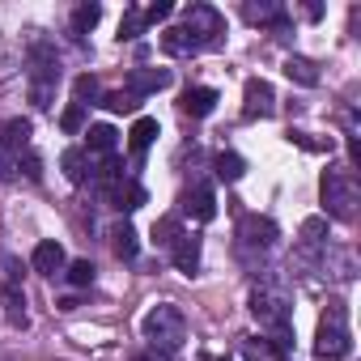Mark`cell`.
Masks as SVG:
<instances>
[{"label": "cell", "instance_id": "4fadbf2b", "mask_svg": "<svg viewBox=\"0 0 361 361\" xmlns=\"http://www.w3.org/2000/svg\"><path fill=\"white\" fill-rule=\"evenodd\" d=\"M0 306H5V319H9L13 327H26V323H30V314H26V293H22L18 285H5V293H0Z\"/></svg>", "mask_w": 361, "mask_h": 361}, {"label": "cell", "instance_id": "7a4b0ae2", "mask_svg": "<svg viewBox=\"0 0 361 361\" xmlns=\"http://www.w3.org/2000/svg\"><path fill=\"white\" fill-rule=\"evenodd\" d=\"M140 336L149 340V348H157V353H174L178 344L188 340V319H183V310H178V306L157 302V306L140 319Z\"/></svg>", "mask_w": 361, "mask_h": 361}, {"label": "cell", "instance_id": "f1b7e54d", "mask_svg": "<svg viewBox=\"0 0 361 361\" xmlns=\"http://www.w3.org/2000/svg\"><path fill=\"white\" fill-rule=\"evenodd\" d=\"M68 281H73L77 289L94 285V264H90V259H73V264H68Z\"/></svg>", "mask_w": 361, "mask_h": 361}, {"label": "cell", "instance_id": "83f0119b", "mask_svg": "<svg viewBox=\"0 0 361 361\" xmlns=\"http://www.w3.org/2000/svg\"><path fill=\"white\" fill-rule=\"evenodd\" d=\"M60 128H64L68 136H77V132L85 128V106H77V102H68V106H64V115H60Z\"/></svg>", "mask_w": 361, "mask_h": 361}, {"label": "cell", "instance_id": "ac0fdd59", "mask_svg": "<svg viewBox=\"0 0 361 361\" xmlns=\"http://www.w3.org/2000/svg\"><path fill=\"white\" fill-rule=\"evenodd\" d=\"M157 119H149V115H140L136 123H132V132H128V145H132V153H145L153 140H157Z\"/></svg>", "mask_w": 361, "mask_h": 361}, {"label": "cell", "instance_id": "ffe728a7", "mask_svg": "<svg viewBox=\"0 0 361 361\" xmlns=\"http://www.w3.org/2000/svg\"><path fill=\"white\" fill-rule=\"evenodd\" d=\"M285 77L298 81V85H306V90L319 85V68H314L310 60H302V56H289V60H285Z\"/></svg>", "mask_w": 361, "mask_h": 361}, {"label": "cell", "instance_id": "d4e9b609", "mask_svg": "<svg viewBox=\"0 0 361 361\" xmlns=\"http://www.w3.org/2000/svg\"><path fill=\"white\" fill-rule=\"evenodd\" d=\"M94 98H98V81H94L90 73L77 77V81H73V102H77V106H90Z\"/></svg>", "mask_w": 361, "mask_h": 361}, {"label": "cell", "instance_id": "7402d4cb", "mask_svg": "<svg viewBox=\"0 0 361 361\" xmlns=\"http://www.w3.org/2000/svg\"><path fill=\"white\" fill-rule=\"evenodd\" d=\"M98 18H102V5H77V9H73V35H77V39L90 35V30L98 26Z\"/></svg>", "mask_w": 361, "mask_h": 361}, {"label": "cell", "instance_id": "484cf974", "mask_svg": "<svg viewBox=\"0 0 361 361\" xmlns=\"http://www.w3.org/2000/svg\"><path fill=\"white\" fill-rule=\"evenodd\" d=\"M5 145H9L13 153L26 149V145H30V123H26V119H13V123L5 128Z\"/></svg>", "mask_w": 361, "mask_h": 361}, {"label": "cell", "instance_id": "9c48e42d", "mask_svg": "<svg viewBox=\"0 0 361 361\" xmlns=\"http://www.w3.org/2000/svg\"><path fill=\"white\" fill-rule=\"evenodd\" d=\"M166 85H170V68H132L128 73V94L132 98H149Z\"/></svg>", "mask_w": 361, "mask_h": 361}, {"label": "cell", "instance_id": "30bf717a", "mask_svg": "<svg viewBox=\"0 0 361 361\" xmlns=\"http://www.w3.org/2000/svg\"><path fill=\"white\" fill-rule=\"evenodd\" d=\"M217 102H221V94L213 90V85H192V90H183V115H192V119H204V115H213L217 111Z\"/></svg>", "mask_w": 361, "mask_h": 361}, {"label": "cell", "instance_id": "f546056e", "mask_svg": "<svg viewBox=\"0 0 361 361\" xmlns=\"http://www.w3.org/2000/svg\"><path fill=\"white\" fill-rule=\"evenodd\" d=\"M323 234H327V221L323 217H306V226H302L306 247H323Z\"/></svg>", "mask_w": 361, "mask_h": 361}, {"label": "cell", "instance_id": "9a60e30c", "mask_svg": "<svg viewBox=\"0 0 361 361\" xmlns=\"http://www.w3.org/2000/svg\"><path fill=\"white\" fill-rule=\"evenodd\" d=\"M161 51H166V56H200V47L192 43V35H188L183 26H170V30L161 35Z\"/></svg>", "mask_w": 361, "mask_h": 361}, {"label": "cell", "instance_id": "44dd1931", "mask_svg": "<svg viewBox=\"0 0 361 361\" xmlns=\"http://www.w3.org/2000/svg\"><path fill=\"white\" fill-rule=\"evenodd\" d=\"M243 18H247L251 26H276V22L285 18V9H281V5H255V0H251V5L243 9Z\"/></svg>", "mask_w": 361, "mask_h": 361}, {"label": "cell", "instance_id": "d6a6232c", "mask_svg": "<svg viewBox=\"0 0 361 361\" xmlns=\"http://www.w3.org/2000/svg\"><path fill=\"white\" fill-rule=\"evenodd\" d=\"M204 361H213V357H204Z\"/></svg>", "mask_w": 361, "mask_h": 361}, {"label": "cell", "instance_id": "cb8c5ba5", "mask_svg": "<svg viewBox=\"0 0 361 361\" xmlns=\"http://www.w3.org/2000/svg\"><path fill=\"white\" fill-rule=\"evenodd\" d=\"M102 106H106L111 115H132V111L140 106V98H132L128 90H111V94H102Z\"/></svg>", "mask_w": 361, "mask_h": 361}, {"label": "cell", "instance_id": "5b68a950", "mask_svg": "<svg viewBox=\"0 0 361 361\" xmlns=\"http://www.w3.org/2000/svg\"><path fill=\"white\" fill-rule=\"evenodd\" d=\"M183 30L192 35V43L200 51H209L226 39V18L213 5H192V9H183Z\"/></svg>", "mask_w": 361, "mask_h": 361}, {"label": "cell", "instance_id": "52a82bcc", "mask_svg": "<svg viewBox=\"0 0 361 361\" xmlns=\"http://www.w3.org/2000/svg\"><path fill=\"white\" fill-rule=\"evenodd\" d=\"M276 111V94L264 77H251L243 85V119H268Z\"/></svg>", "mask_w": 361, "mask_h": 361}, {"label": "cell", "instance_id": "2e32d148", "mask_svg": "<svg viewBox=\"0 0 361 361\" xmlns=\"http://www.w3.org/2000/svg\"><path fill=\"white\" fill-rule=\"evenodd\" d=\"M111 251L119 255V259H136V251H140V234L123 221V226H115L111 230Z\"/></svg>", "mask_w": 361, "mask_h": 361}, {"label": "cell", "instance_id": "277c9868", "mask_svg": "<svg viewBox=\"0 0 361 361\" xmlns=\"http://www.w3.org/2000/svg\"><path fill=\"white\" fill-rule=\"evenodd\" d=\"M319 192H323V209H327V217H336V221H353V217H357L361 188H357V178H353L348 170H327V174H323V183H319Z\"/></svg>", "mask_w": 361, "mask_h": 361}, {"label": "cell", "instance_id": "603a6c76", "mask_svg": "<svg viewBox=\"0 0 361 361\" xmlns=\"http://www.w3.org/2000/svg\"><path fill=\"white\" fill-rule=\"evenodd\" d=\"M243 353H247V361H285V353L272 340H243Z\"/></svg>", "mask_w": 361, "mask_h": 361}, {"label": "cell", "instance_id": "7c38bea8", "mask_svg": "<svg viewBox=\"0 0 361 361\" xmlns=\"http://www.w3.org/2000/svg\"><path fill=\"white\" fill-rule=\"evenodd\" d=\"M30 264H35V272H43V276H56V272H60L68 259H64V247H60L56 238H47V243H39V247H35Z\"/></svg>", "mask_w": 361, "mask_h": 361}, {"label": "cell", "instance_id": "6da1fadb", "mask_svg": "<svg viewBox=\"0 0 361 361\" xmlns=\"http://www.w3.org/2000/svg\"><path fill=\"white\" fill-rule=\"evenodd\" d=\"M251 314L259 319V327L272 331V344L281 353H289L293 344V327H289V298L276 285H255L251 289Z\"/></svg>", "mask_w": 361, "mask_h": 361}, {"label": "cell", "instance_id": "4316f807", "mask_svg": "<svg viewBox=\"0 0 361 361\" xmlns=\"http://www.w3.org/2000/svg\"><path fill=\"white\" fill-rule=\"evenodd\" d=\"M136 35H145V13L140 9H128L123 22H119V43L123 39H136Z\"/></svg>", "mask_w": 361, "mask_h": 361}, {"label": "cell", "instance_id": "ba28073f", "mask_svg": "<svg viewBox=\"0 0 361 361\" xmlns=\"http://www.w3.org/2000/svg\"><path fill=\"white\" fill-rule=\"evenodd\" d=\"M183 213L196 217V221H213V217H217V192H213L209 183L188 188V192H183Z\"/></svg>", "mask_w": 361, "mask_h": 361}, {"label": "cell", "instance_id": "8fae6325", "mask_svg": "<svg viewBox=\"0 0 361 361\" xmlns=\"http://www.w3.org/2000/svg\"><path fill=\"white\" fill-rule=\"evenodd\" d=\"M170 264L178 268V272H196L200 268V238L196 234H178L174 243H170Z\"/></svg>", "mask_w": 361, "mask_h": 361}, {"label": "cell", "instance_id": "5bb4252c", "mask_svg": "<svg viewBox=\"0 0 361 361\" xmlns=\"http://www.w3.org/2000/svg\"><path fill=\"white\" fill-rule=\"evenodd\" d=\"M85 136H90V153H98V157H115V149H119V132H115L111 123H94Z\"/></svg>", "mask_w": 361, "mask_h": 361}, {"label": "cell", "instance_id": "e0dca14e", "mask_svg": "<svg viewBox=\"0 0 361 361\" xmlns=\"http://www.w3.org/2000/svg\"><path fill=\"white\" fill-rule=\"evenodd\" d=\"M60 166H64V174H68V183H85V178L94 174V170H90V153H85V149H64Z\"/></svg>", "mask_w": 361, "mask_h": 361}, {"label": "cell", "instance_id": "4dcf8cb0", "mask_svg": "<svg viewBox=\"0 0 361 361\" xmlns=\"http://www.w3.org/2000/svg\"><path fill=\"white\" fill-rule=\"evenodd\" d=\"M145 13V26H153V22H166L170 13H174V5L170 0H157V5H149V9H140Z\"/></svg>", "mask_w": 361, "mask_h": 361}, {"label": "cell", "instance_id": "3957f363", "mask_svg": "<svg viewBox=\"0 0 361 361\" xmlns=\"http://www.w3.org/2000/svg\"><path fill=\"white\" fill-rule=\"evenodd\" d=\"M353 336H348V310L344 302H327V310L319 314V336H314V353L319 361H340L348 357Z\"/></svg>", "mask_w": 361, "mask_h": 361}, {"label": "cell", "instance_id": "1f68e13d", "mask_svg": "<svg viewBox=\"0 0 361 361\" xmlns=\"http://www.w3.org/2000/svg\"><path fill=\"white\" fill-rule=\"evenodd\" d=\"M136 361H178V357H174V353H157V348H153V353H140Z\"/></svg>", "mask_w": 361, "mask_h": 361}, {"label": "cell", "instance_id": "d6986e66", "mask_svg": "<svg viewBox=\"0 0 361 361\" xmlns=\"http://www.w3.org/2000/svg\"><path fill=\"white\" fill-rule=\"evenodd\" d=\"M213 174L221 178V183H238V178L247 174V161L238 153H217L213 157Z\"/></svg>", "mask_w": 361, "mask_h": 361}, {"label": "cell", "instance_id": "8992f818", "mask_svg": "<svg viewBox=\"0 0 361 361\" xmlns=\"http://www.w3.org/2000/svg\"><path fill=\"white\" fill-rule=\"evenodd\" d=\"M276 238H281L276 221H268V217H259V213H247V217L238 221V255H243V259L268 255V251L276 247Z\"/></svg>", "mask_w": 361, "mask_h": 361}]
</instances>
